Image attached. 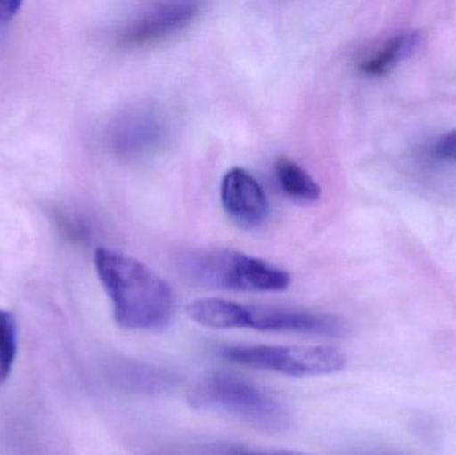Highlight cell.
Returning a JSON list of instances; mask_svg holds the SVG:
<instances>
[{"label":"cell","instance_id":"6da1fadb","mask_svg":"<svg viewBox=\"0 0 456 455\" xmlns=\"http://www.w3.org/2000/svg\"><path fill=\"white\" fill-rule=\"evenodd\" d=\"M95 269L120 328L158 331L173 322L176 307L173 288L143 262L101 248L95 253Z\"/></svg>","mask_w":456,"mask_h":455},{"label":"cell","instance_id":"7a4b0ae2","mask_svg":"<svg viewBox=\"0 0 456 455\" xmlns=\"http://www.w3.org/2000/svg\"><path fill=\"white\" fill-rule=\"evenodd\" d=\"M179 272L191 282L219 290L278 293L291 285L286 270L231 248H195L181 254Z\"/></svg>","mask_w":456,"mask_h":455},{"label":"cell","instance_id":"3957f363","mask_svg":"<svg viewBox=\"0 0 456 455\" xmlns=\"http://www.w3.org/2000/svg\"><path fill=\"white\" fill-rule=\"evenodd\" d=\"M190 402L200 410L227 413L267 432H284L292 425L291 411L275 395L232 374L208 376L191 390Z\"/></svg>","mask_w":456,"mask_h":455},{"label":"cell","instance_id":"277c9868","mask_svg":"<svg viewBox=\"0 0 456 455\" xmlns=\"http://www.w3.org/2000/svg\"><path fill=\"white\" fill-rule=\"evenodd\" d=\"M221 355L228 362L294 378L339 373L346 368V355L329 346H270L238 345L226 346Z\"/></svg>","mask_w":456,"mask_h":455},{"label":"cell","instance_id":"5b68a950","mask_svg":"<svg viewBox=\"0 0 456 455\" xmlns=\"http://www.w3.org/2000/svg\"><path fill=\"white\" fill-rule=\"evenodd\" d=\"M231 329H254L270 333L343 338L350 334L347 322L337 315L316 310L286 306H254L232 302Z\"/></svg>","mask_w":456,"mask_h":455},{"label":"cell","instance_id":"8992f818","mask_svg":"<svg viewBox=\"0 0 456 455\" xmlns=\"http://www.w3.org/2000/svg\"><path fill=\"white\" fill-rule=\"evenodd\" d=\"M170 136V120L160 107L138 104L114 118L107 130L112 152L126 159L149 157L162 149Z\"/></svg>","mask_w":456,"mask_h":455},{"label":"cell","instance_id":"52a82bcc","mask_svg":"<svg viewBox=\"0 0 456 455\" xmlns=\"http://www.w3.org/2000/svg\"><path fill=\"white\" fill-rule=\"evenodd\" d=\"M200 5L191 2L159 3L131 19L119 34L125 48L157 45L183 31L197 18Z\"/></svg>","mask_w":456,"mask_h":455},{"label":"cell","instance_id":"ba28073f","mask_svg":"<svg viewBox=\"0 0 456 455\" xmlns=\"http://www.w3.org/2000/svg\"><path fill=\"white\" fill-rule=\"evenodd\" d=\"M221 200L227 215L246 229L263 226L270 214V205L262 184L241 167L230 168L224 174Z\"/></svg>","mask_w":456,"mask_h":455},{"label":"cell","instance_id":"9c48e42d","mask_svg":"<svg viewBox=\"0 0 456 455\" xmlns=\"http://www.w3.org/2000/svg\"><path fill=\"white\" fill-rule=\"evenodd\" d=\"M111 378L119 389L130 394L157 395L178 386L174 371L141 361H120L111 369Z\"/></svg>","mask_w":456,"mask_h":455},{"label":"cell","instance_id":"30bf717a","mask_svg":"<svg viewBox=\"0 0 456 455\" xmlns=\"http://www.w3.org/2000/svg\"><path fill=\"white\" fill-rule=\"evenodd\" d=\"M422 35L418 31H404L386 40L374 53L359 63V69L370 77H382L393 71L419 47Z\"/></svg>","mask_w":456,"mask_h":455},{"label":"cell","instance_id":"8fae6325","mask_svg":"<svg viewBox=\"0 0 456 455\" xmlns=\"http://www.w3.org/2000/svg\"><path fill=\"white\" fill-rule=\"evenodd\" d=\"M147 455H314L291 449L263 448L232 443H189L155 449Z\"/></svg>","mask_w":456,"mask_h":455},{"label":"cell","instance_id":"7c38bea8","mask_svg":"<svg viewBox=\"0 0 456 455\" xmlns=\"http://www.w3.org/2000/svg\"><path fill=\"white\" fill-rule=\"evenodd\" d=\"M273 168L279 186L287 197L299 202H316L321 198L322 190L318 182L295 160L279 157Z\"/></svg>","mask_w":456,"mask_h":455},{"label":"cell","instance_id":"4fadbf2b","mask_svg":"<svg viewBox=\"0 0 456 455\" xmlns=\"http://www.w3.org/2000/svg\"><path fill=\"white\" fill-rule=\"evenodd\" d=\"M18 353V329L13 315L0 310V385L7 381Z\"/></svg>","mask_w":456,"mask_h":455},{"label":"cell","instance_id":"5bb4252c","mask_svg":"<svg viewBox=\"0 0 456 455\" xmlns=\"http://www.w3.org/2000/svg\"><path fill=\"white\" fill-rule=\"evenodd\" d=\"M431 155L442 162H456V130L439 136L431 149Z\"/></svg>","mask_w":456,"mask_h":455},{"label":"cell","instance_id":"9a60e30c","mask_svg":"<svg viewBox=\"0 0 456 455\" xmlns=\"http://www.w3.org/2000/svg\"><path fill=\"white\" fill-rule=\"evenodd\" d=\"M20 8L19 0H0V24L10 23Z\"/></svg>","mask_w":456,"mask_h":455},{"label":"cell","instance_id":"2e32d148","mask_svg":"<svg viewBox=\"0 0 456 455\" xmlns=\"http://www.w3.org/2000/svg\"><path fill=\"white\" fill-rule=\"evenodd\" d=\"M353 455H402L391 451H379V449H367V451H356Z\"/></svg>","mask_w":456,"mask_h":455}]
</instances>
